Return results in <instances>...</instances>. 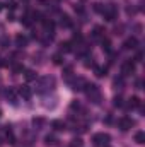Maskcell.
I'll use <instances>...</instances> for the list:
<instances>
[{"instance_id":"cell-1","label":"cell","mask_w":145,"mask_h":147,"mask_svg":"<svg viewBox=\"0 0 145 147\" xmlns=\"http://www.w3.org/2000/svg\"><path fill=\"white\" fill-rule=\"evenodd\" d=\"M82 91L85 92V96H87V98H89L94 105H99V103H101L103 94H101V89H99L96 84H92V82H85Z\"/></svg>"},{"instance_id":"cell-2","label":"cell","mask_w":145,"mask_h":147,"mask_svg":"<svg viewBox=\"0 0 145 147\" xmlns=\"http://www.w3.org/2000/svg\"><path fill=\"white\" fill-rule=\"evenodd\" d=\"M55 87V77H41L38 80V92H44V91H51Z\"/></svg>"},{"instance_id":"cell-3","label":"cell","mask_w":145,"mask_h":147,"mask_svg":"<svg viewBox=\"0 0 145 147\" xmlns=\"http://www.w3.org/2000/svg\"><path fill=\"white\" fill-rule=\"evenodd\" d=\"M135 70H137V63H135L133 60H126V62H123V65H121V75H123V77L133 75Z\"/></svg>"},{"instance_id":"cell-4","label":"cell","mask_w":145,"mask_h":147,"mask_svg":"<svg viewBox=\"0 0 145 147\" xmlns=\"http://www.w3.org/2000/svg\"><path fill=\"white\" fill-rule=\"evenodd\" d=\"M109 140H111V137H109V134H104V132H99V134H94L92 135V142L96 144V146H108Z\"/></svg>"},{"instance_id":"cell-5","label":"cell","mask_w":145,"mask_h":147,"mask_svg":"<svg viewBox=\"0 0 145 147\" xmlns=\"http://www.w3.org/2000/svg\"><path fill=\"white\" fill-rule=\"evenodd\" d=\"M133 125H135V121H133L132 118H128V116H121V118L118 120V128H119L121 132H128Z\"/></svg>"},{"instance_id":"cell-6","label":"cell","mask_w":145,"mask_h":147,"mask_svg":"<svg viewBox=\"0 0 145 147\" xmlns=\"http://www.w3.org/2000/svg\"><path fill=\"white\" fill-rule=\"evenodd\" d=\"M103 16H104V19L106 21H114L116 19V16H118V9H116V5H113V3H109L104 7V12H103Z\"/></svg>"},{"instance_id":"cell-7","label":"cell","mask_w":145,"mask_h":147,"mask_svg":"<svg viewBox=\"0 0 145 147\" xmlns=\"http://www.w3.org/2000/svg\"><path fill=\"white\" fill-rule=\"evenodd\" d=\"M138 46V39H137V36H130L125 39V43H123V48L125 50H135Z\"/></svg>"},{"instance_id":"cell-8","label":"cell","mask_w":145,"mask_h":147,"mask_svg":"<svg viewBox=\"0 0 145 147\" xmlns=\"http://www.w3.org/2000/svg\"><path fill=\"white\" fill-rule=\"evenodd\" d=\"M17 92H19V96H21L22 99H26V101H29L31 96H33V91H31L28 86H21V87L17 89Z\"/></svg>"},{"instance_id":"cell-9","label":"cell","mask_w":145,"mask_h":147,"mask_svg":"<svg viewBox=\"0 0 145 147\" xmlns=\"http://www.w3.org/2000/svg\"><path fill=\"white\" fill-rule=\"evenodd\" d=\"M126 106H128V110H137V108H140V106H142V101H140V98H138V96H132V98L128 99Z\"/></svg>"},{"instance_id":"cell-10","label":"cell","mask_w":145,"mask_h":147,"mask_svg":"<svg viewBox=\"0 0 145 147\" xmlns=\"http://www.w3.org/2000/svg\"><path fill=\"white\" fill-rule=\"evenodd\" d=\"M58 142H60V140H58V137H56V135H53V134H50V135H46V137H44V144H46L48 147L58 146Z\"/></svg>"},{"instance_id":"cell-11","label":"cell","mask_w":145,"mask_h":147,"mask_svg":"<svg viewBox=\"0 0 145 147\" xmlns=\"http://www.w3.org/2000/svg\"><path fill=\"white\" fill-rule=\"evenodd\" d=\"M104 33H106V31H104L103 26H96L94 31H92V38H94V39H103V38H104Z\"/></svg>"},{"instance_id":"cell-12","label":"cell","mask_w":145,"mask_h":147,"mask_svg":"<svg viewBox=\"0 0 145 147\" xmlns=\"http://www.w3.org/2000/svg\"><path fill=\"white\" fill-rule=\"evenodd\" d=\"M41 22H43V26H44V29H46V31H48V34H50V33H53V31H55V22H53V21H51V19H43V21H41Z\"/></svg>"},{"instance_id":"cell-13","label":"cell","mask_w":145,"mask_h":147,"mask_svg":"<svg viewBox=\"0 0 145 147\" xmlns=\"http://www.w3.org/2000/svg\"><path fill=\"white\" fill-rule=\"evenodd\" d=\"M60 50H62L63 53H70V51H73V41H63V43L60 45Z\"/></svg>"},{"instance_id":"cell-14","label":"cell","mask_w":145,"mask_h":147,"mask_svg":"<svg viewBox=\"0 0 145 147\" xmlns=\"http://www.w3.org/2000/svg\"><path fill=\"white\" fill-rule=\"evenodd\" d=\"M60 24H62L63 28H72V26H73L72 19H70L67 14H62V16H60Z\"/></svg>"},{"instance_id":"cell-15","label":"cell","mask_w":145,"mask_h":147,"mask_svg":"<svg viewBox=\"0 0 145 147\" xmlns=\"http://www.w3.org/2000/svg\"><path fill=\"white\" fill-rule=\"evenodd\" d=\"M5 139L9 140V144H15V135L12 132V127H7L5 128Z\"/></svg>"},{"instance_id":"cell-16","label":"cell","mask_w":145,"mask_h":147,"mask_svg":"<svg viewBox=\"0 0 145 147\" xmlns=\"http://www.w3.org/2000/svg\"><path fill=\"white\" fill-rule=\"evenodd\" d=\"M28 41H29V39L24 36V34H17V36H15V45H17L19 48H24V46L28 45Z\"/></svg>"},{"instance_id":"cell-17","label":"cell","mask_w":145,"mask_h":147,"mask_svg":"<svg viewBox=\"0 0 145 147\" xmlns=\"http://www.w3.org/2000/svg\"><path fill=\"white\" fill-rule=\"evenodd\" d=\"M5 96H7V99L10 101V105H17V96H15V92H14L12 89H7V91H5Z\"/></svg>"},{"instance_id":"cell-18","label":"cell","mask_w":145,"mask_h":147,"mask_svg":"<svg viewBox=\"0 0 145 147\" xmlns=\"http://www.w3.org/2000/svg\"><path fill=\"white\" fill-rule=\"evenodd\" d=\"M51 127H53L56 132H63V130H65V123H63L62 120H55V121H51Z\"/></svg>"},{"instance_id":"cell-19","label":"cell","mask_w":145,"mask_h":147,"mask_svg":"<svg viewBox=\"0 0 145 147\" xmlns=\"http://www.w3.org/2000/svg\"><path fill=\"white\" fill-rule=\"evenodd\" d=\"M113 86H114L116 89H123V86H125V77H123V75L116 77V79H114V82H113Z\"/></svg>"},{"instance_id":"cell-20","label":"cell","mask_w":145,"mask_h":147,"mask_svg":"<svg viewBox=\"0 0 145 147\" xmlns=\"http://www.w3.org/2000/svg\"><path fill=\"white\" fill-rule=\"evenodd\" d=\"M94 70H96V75L97 77H106L108 75V67H94Z\"/></svg>"},{"instance_id":"cell-21","label":"cell","mask_w":145,"mask_h":147,"mask_svg":"<svg viewBox=\"0 0 145 147\" xmlns=\"http://www.w3.org/2000/svg\"><path fill=\"white\" fill-rule=\"evenodd\" d=\"M101 45H103V50H104L106 53H109V55H111V41H109V39H106V38H103V39H101Z\"/></svg>"},{"instance_id":"cell-22","label":"cell","mask_w":145,"mask_h":147,"mask_svg":"<svg viewBox=\"0 0 145 147\" xmlns=\"http://www.w3.org/2000/svg\"><path fill=\"white\" fill-rule=\"evenodd\" d=\"M135 142H137V144H140V146H142V144H145V134L142 132V130L135 134Z\"/></svg>"},{"instance_id":"cell-23","label":"cell","mask_w":145,"mask_h":147,"mask_svg":"<svg viewBox=\"0 0 145 147\" xmlns=\"http://www.w3.org/2000/svg\"><path fill=\"white\" fill-rule=\"evenodd\" d=\"M84 60H85V62H84V65H85L87 69H91V67L94 69V67H96V62H94V58H92V57H89V55H87Z\"/></svg>"},{"instance_id":"cell-24","label":"cell","mask_w":145,"mask_h":147,"mask_svg":"<svg viewBox=\"0 0 145 147\" xmlns=\"http://www.w3.org/2000/svg\"><path fill=\"white\" fill-rule=\"evenodd\" d=\"M33 125H34L36 128H41V127L44 125V118H41V116H34V118H33Z\"/></svg>"},{"instance_id":"cell-25","label":"cell","mask_w":145,"mask_h":147,"mask_svg":"<svg viewBox=\"0 0 145 147\" xmlns=\"http://www.w3.org/2000/svg\"><path fill=\"white\" fill-rule=\"evenodd\" d=\"M24 77H26L28 80H34V79L38 77V74L34 72V70H31V69H29V70H26V74H24Z\"/></svg>"},{"instance_id":"cell-26","label":"cell","mask_w":145,"mask_h":147,"mask_svg":"<svg viewBox=\"0 0 145 147\" xmlns=\"http://www.w3.org/2000/svg\"><path fill=\"white\" fill-rule=\"evenodd\" d=\"M82 146H84V142H82L80 137H75V139H72V142H70V147H82Z\"/></svg>"},{"instance_id":"cell-27","label":"cell","mask_w":145,"mask_h":147,"mask_svg":"<svg viewBox=\"0 0 145 147\" xmlns=\"http://www.w3.org/2000/svg\"><path fill=\"white\" fill-rule=\"evenodd\" d=\"M53 63H56V65H62V63H63L62 53H55V55H53Z\"/></svg>"},{"instance_id":"cell-28","label":"cell","mask_w":145,"mask_h":147,"mask_svg":"<svg viewBox=\"0 0 145 147\" xmlns=\"http://www.w3.org/2000/svg\"><path fill=\"white\" fill-rule=\"evenodd\" d=\"M113 105H114L116 108H121V106H123V98H121V96H116L114 101H113Z\"/></svg>"},{"instance_id":"cell-29","label":"cell","mask_w":145,"mask_h":147,"mask_svg":"<svg viewBox=\"0 0 145 147\" xmlns=\"http://www.w3.org/2000/svg\"><path fill=\"white\" fill-rule=\"evenodd\" d=\"M104 7H106V5H103V3H94V10H96V12H99V14H103V12H104Z\"/></svg>"},{"instance_id":"cell-30","label":"cell","mask_w":145,"mask_h":147,"mask_svg":"<svg viewBox=\"0 0 145 147\" xmlns=\"http://www.w3.org/2000/svg\"><path fill=\"white\" fill-rule=\"evenodd\" d=\"M21 22H22L24 26H31V17H29V16H22V17H21Z\"/></svg>"},{"instance_id":"cell-31","label":"cell","mask_w":145,"mask_h":147,"mask_svg":"<svg viewBox=\"0 0 145 147\" xmlns=\"http://www.w3.org/2000/svg\"><path fill=\"white\" fill-rule=\"evenodd\" d=\"M70 110H72V111H75V110L80 111V110H82V106H80V103H79V101H73L72 105H70Z\"/></svg>"},{"instance_id":"cell-32","label":"cell","mask_w":145,"mask_h":147,"mask_svg":"<svg viewBox=\"0 0 145 147\" xmlns=\"http://www.w3.org/2000/svg\"><path fill=\"white\" fill-rule=\"evenodd\" d=\"M82 39H84V38H82V34H80V31H75V33H73V41L82 43Z\"/></svg>"},{"instance_id":"cell-33","label":"cell","mask_w":145,"mask_h":147,"mask_svg":"<svg viewBox=\"0 0 145 147\" xmlns=\"http://www.w3.org/2000/svg\"><path fill=\"white\" fill-rule=\"evenodd\" d=\"M142 58H144V53H142V51H138V53H137V57H135V60H133V62H135V63H140V62H142Z\"/></svg>"},{"instance_id":"cell-34","label":"cell","mask_w":145,"mask_h":147,"mask_svg":"<svg viewBox=\"0 0 145 147\" xmlns=\"http://www.w3.org/2000/svg\"><path fill=\"white\" fill-rule=\"evenodd\" d=\"M24 69H22V65H14V74H19V72H22Z\"/></svg>"},{"instance_id":"cell-35","label":"cell","mask_w":145,"mask_h":147,"mask_svg":"<svg viewBox=\"0 0 145 147\" xmlns=\"http://www.w3.org/2000/svg\"><path fill=\"white\" fill-rule=\"evenodd\" d=\"M7 7H9L10 10H14V9H15V2H14V0H10V2H7Z\"/></svg>"},{"instance_id":"cell-36","label":"cell","mask_w":145,"mask_h":147,"mask_svg":"<svg viewBox=\"0 0 145 147\" xmlns=\"http://www.w3.org/2000/svg\"><path fill=\"white\" fill-rule=\"evenodd\" d=\"M73 9H75V12H77V14H84V9H82V5H75Z\"/></svg>"},{"instance_id":"cell-37","label":"cell","mask_w":145,"mask_h":147,"mask_svg":"<svg viewBox=\"0 0 145 147\" xmlns=\"http://www.w3.org/2000/svg\"><path fill=\"white\" fill-rule=\"evenodd\" d=\"M65 75H67V77L72 75V67H65Z\"/></svg>"},{"instance_id":"cell-38","label":"cell","mask_w":145,"mask_h":147,"mask_svg":"<svg viewBox=\"0 0 145 147\" xmlns=\"http://www.w3.org/2000/svg\"><path fill=\"white\" fill-rule=\"evenodd\" d=\"M126 12H128V14H135V12H137V10H135V9H133V7H128V9H126Z\"/></svg>"},{"instance_id":"cell-39","label":"cell","mask_w":145,"mask_h":147,"mask_svg":"<svg viewBox=\"0 0 145 147\" xmlns=\"http://www.w3.org/2000/svg\"><path fill=\"white\" fill-rule=\"evenodd\" d=\"M7 45H9V39H2V48H7Z\"/></svg>"},{"instance_id":"cell-40","label":"cell","mask_w":145,"mask_h":147,"mask_svg":"<svg viewBox=\"0 0 145 147\" xmlns=\"http://www.w3.org/2000/svg\"><path fill=\"white\" fill-rule=\"evenodd\" d=\"M137 89H142V80H137Z\"/></svg>"},{"instance_id":"cell-41","label":"cell","mask_w":145,"mask_h":147,"mask_svg":"<svg viewBox=\"0 0 145 147\" xmlns=\"http://www.w3.org/2000/svg\"><path fill=\"white\" fill-rule=\"evenodd\" d=\"M0 146H2V140H0Z\"/></svg>"},{"instance_id":"cell-42","label":"cell","mask_w":145,"mask_h":147,"mask_svg":"<svg viewBox=\"0 0 145 147\" xmlns=\"http://www.w3.org/2000/svg\"><path fill=\"white\" fill-rule=\"evenodd\" d=\"M0 116H2V111H0Z\"/></svg>"},{"instance_id":"cell-43","label":"cell","mask_w":145,"mask_h":147,"mask_svg":"<svg viewBox=\"0 0 145 147\" xmlns=\"http://www.w3.org/2000/svg\"><path fill=\"white\" fill-rule=\"evenodd\" d=\"M106 147H108V146H106Z\"/></svg>"}]
</instances>
